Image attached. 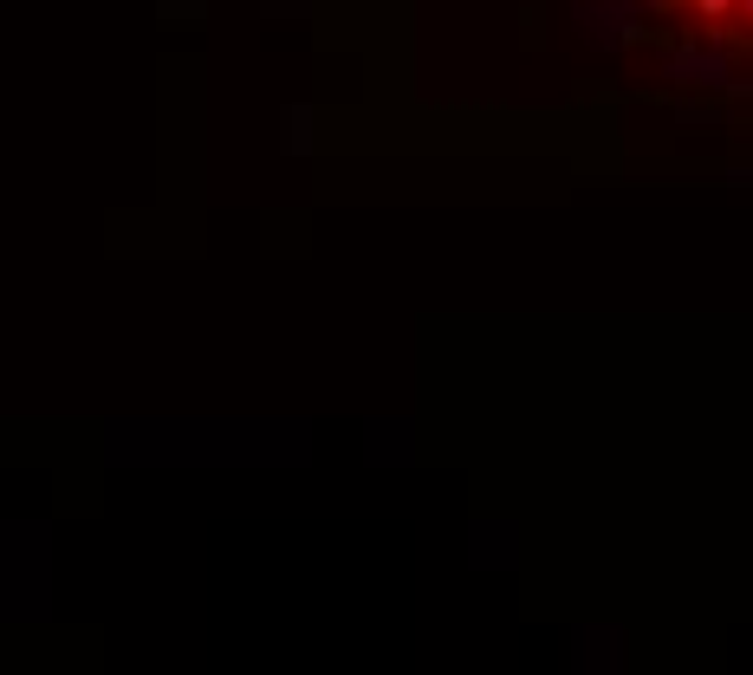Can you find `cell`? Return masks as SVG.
Instances as JSON below:
<instances>
[{"label": "cell", "instance_id": "2", "mask_svg": "<svg viewBox=\"0 0 753 675\" xmlns=\"http://www.w3.org/2000/svg\"><path fill=\"white\" fill-rule=\"evenodd\" d=\"M571 20H578V27H585V39H591V46H604V52L637 46V39H643L637 0H578V7H571Z\"/></svg>", "mask_w": 753, "mask_h": 675}, {"label": "cell", "instance_id": "4", "mask_svg": "<svg viewBox=\"0 0 753 675\" xmlns=\"http://www.w3.org/2000/svg\"><path fill=\"white\" fill-rule=\"evenodd\" d=\"M741 13H747V27H753V0H741Z\"/></svg>", "mask_w": 753, "mask_h": 675}, {"label": "cell", "instance_id": "1", "mask_svg": "<svg viewBox=\"0 0 753 675\" xmlns=\"http://www.w3.org/2000/svg\"><path fill=\"white\" fill-rule=\"evenodd\" d=\"M663 78H676L688 91H727L734 85V59H727V46H702V39H682L676 52L663 59Z\"/></svg>", "mask_w": 753, "mask_h": 675}, {"label": "cell", "instance_id": "3", "mask_svg": "<svg viewBox=\"0 0 753 675\" xmlns=\"http://www.w3.org/2000/svg\"><path fill=\"white\" fill-rule=\"evenodd\" d=\"M741 0H695V20H727Z\"/></svg>", "mask_w": 753, "mask_h": 675}]
</instances>
